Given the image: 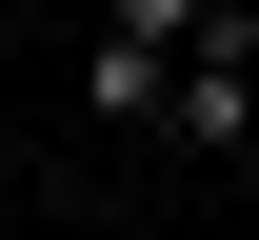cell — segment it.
Wrapping results in <instances>:
<instances>
[{
    "label": "cell",
    "mask_w": 259,
    "mask_h": 240,
    "mask_svg": "<svg viewBox=\"0 0 259 240\" xmlns=\"http://www.w3.org/2000/svg\"><path fill=\"white\" fill-rule=\"evenodd\" d=\"M160 140H199V160H220V140H259V20H199V40H180Z\"/></svg>",
    "instance_id": "cell-1"
},
{
    "label": "cell",
    "mask_w": 259,
    "mask_h": 240,
    "mask_svg": "<svg viewBox=\"0 0 259 240\" xmlns=\"http://www.w3.org/2000/svg\"><path fill=\"white\" fill-rule=\"evenodd\" d=\"M199 20H220V0H120V20H100V40H160V60H180Z\"/></svg>",
    "instance_id": "cell-3"
},
{
    "label": "cell",
    "mask_w": 259,
    "mask_h": 240,
    "mask_svg": "<svg viewBox=\"0 0 259 240\" xmlns=\"http://www.w3.org/2000/svg\"><path fill=\"white\" fill-rule=\"evenodd\" d=\"M160 100H180L160 40H80V120H160Z\"/></svg>",
    "instance_id": "cell-2"
}]
</instances>
